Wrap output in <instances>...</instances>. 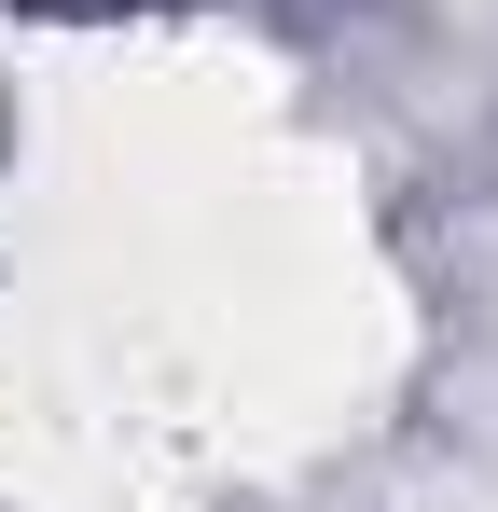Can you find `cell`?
I'll list each match as a JSON object with an SVG mask.
<instances>
[{"label":"cell","instance_id":"cell-1","mask_svg":"<svg viewBox=\"0 0 498 512\" xmlns=\"http://www.w3.org/2000/svg\"><path fill=\"white\" fill-rule=\"evenodd\" d=\"M0 139H14V125H0Z\"/></svg>","mask_w":498,"mask_h":512}]
</instances>
